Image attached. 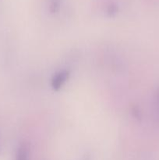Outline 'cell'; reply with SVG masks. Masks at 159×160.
<instances>
[{
  "instance_id": "2",
  "label": "cell",
  "mask_w": 159,
  "mask_h": 160,
  "mask_svg": "<svg viewBox=\"0 0 159 160\" xmlns=\"http://www.w3.org/2000/svg\"><path fill=\"white\" fill-rule=\"evenodd\" d=\"M30 146L26 142H23L19 145L17 150L15 156V160H30L31 154Z\"/></svg>"
},
{
  "instance_id": "1",
  "label": "cell",
  "mask_w": 159,
  "mask_h": 160,
  "mask_svg": "<svg viewBox=\"0 0 159 160\" xmlns=\"http://www.w3.org/2000/svg\"><path fill=\"white\" fill-rule=\"evenodd\" d=\"M69 77H70V72H69V70H62L57 72L52 77V79H51V88L54 91L60 90L62 86L66 82L67 80L69 79Z\"/></svg>"
},
{
  "instance_id": "4",
  "label": "cell",
  "mask_w": 159,
  "mask_h": 160,
  "mask_svg": "<svg viewBox=\"0 0 159 160\" xmlns=\"http://www.w3.org/2000/svg\"><path fill=\"white\" fill-rule=\"evenodd\" d=\"M84 160H90V156H86L85 157H84Z\"/></svg>"
},
{
  "instance_id": "3",
  "label": "cell",
  "mask_w": 159,
  "mask_h": 160,
  "mask_svg": "<svg viewBox=\"0 0 159 160\" xmlns=\"http://www.w3.org/2000/svg\"><path fill=\"white\" fill-rule=\"evenodd\" d=\"M154 117L159 123V86L156 89L154 97Z\"/></svg>"
},
{
  "instance_id": "5",
  "label": "cell",
  "mask_w": 159,
  "mask_h": 160,
  "mask_svg": "<svg viewBox=\"0 0 159 160\" xmlns=\"http://www.w3.org/2000/svg\"><path fill=\"white\" fill-rule=\"evenodd\" d=\"M0 152H1V146H0Z\"/></svg>"
}]
</instances>
